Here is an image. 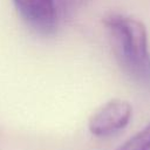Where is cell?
I'll list each match as a JSON object with an SVG mask.
<instances>
[{"mask_svg":"<svg viewBox=\"0 0 150 150\" xmlns=\"http://www.w3.org/2000/svg\"><path fill=\"white\" fill-rule=\"evenodd\" d=\"M90 1L91 0H53L60 21L71 18Z\"/></svg>","mask_w":150,"mask_h":150,"instance_id":"cell-4","label":"cell"},{"mask_svg":"<svg viewBox=\"0 0 150 150\" xmlns=\"http://www.w3.org/2000/svg\"><path fill=\"white\" fill-rule=\"evenodd\" d=\"M23 21L41 35H52L59 26L53 0H13Z\"/></svg>","mask_w":150,"mask_h":150,"instance_id":"cell-3","label":"cell"},{"mask_svg":"<svg viewBox=\"0 0 150 150\" xmlns=\"http://www.w3.org/2000/svg\"><path fill=\"white\" fill-rule=\"evenodd\" d=\"M132 108L129 102L114 98L100 107L89 118V130L98 137L111 136L124 129L130 122Z\"/></svg>","mask_w":150,"mask_h":150,"instance_id":"cell-2","label":"cell"},{"mask_svg":"<svg viewBox=\"0 0 150 150\" xmlns=\"http://www.w3.org/2000/svg\"><path fill=\"white\" fill-rule=\"evenodd\" d=\"M116 150H150V123Z\"/></svg>","mask_w":150,"mask_h":150,"instance_id":"cell-5","label":"cell"},{"mask_svg":"<svg viewBox=\"0 0 150 150\" xmlns=\"http://www.w3.org/2000/svg\"><path fill=\"white\" fill-rule=\"evenodd\" d=\"M103 23L122 70L135 83L150 88V52L145 26L122 14H109Z\"/></svg>","mask_w":150,"mask_h":150,"instance_id":"cell-1","label":"cell"}]
</instances>
